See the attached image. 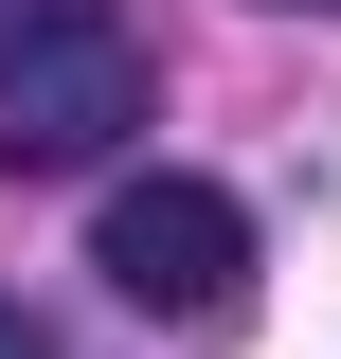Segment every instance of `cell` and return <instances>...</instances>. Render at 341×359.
Wrapping results in <instances>:
<instances>
[{
  "mask_svg": "<svg viewBox=\"0 0 341 359\" xmlns=\"http://www.w3.org/2000/svg\"><path fill=\"white\" fill-rule=\"evenodd\" d=\"M126 126H144V36L108 18V0L0 36V180H90Z\"/></svg>",
  "mask_w": 341,
  "mask_h": 359,
  "instance_id": "obj_2",
  "label": "cell"
},
{
  "mask_svg": "<svg viewBox=\"0 0 341 359\" xmlns=\"http://www.w3.org/2000/svg\"><path fill=\"white\" fill-rule=\"evenodd\" d=\"M0 359H54V323H36V306H0Z\"/></svg>",
  "mask_w": 341,
  "mask_h": 359,
  "instance_id": "obj_3",
  "label": "cell"
},
{
  "mask_svg": "<svg viewBox=\"0 0 341 359\" xmlns=\"http://www.w3.org/2000/svg\"><path fill=\"white\" fill-rule=\"evenodd\" d=\"M90 269H108V306H144V323H234L252 306V216L215 198L198 162H144V180H108V216H90Z\"/></svg>",
  "mask_w": 341,
  "mask_h": 359,
  "instance_id": "obj_1",
  "label": "cell"
},
{
  "mask_svg": "<svg viewBox=\"0 0 341 359\" xmlns=\"http://www.w3.org/2000/svg\"><path fill=\"white\" fill-rule=\"evenodd\" d=\"M36 18H72V0H0V36H36Z\"/></svg>",
  "mask_w": 341,
  "mask_h": 359,
  "instance_id": "obj_4",
  "label": "cell"
},
{
  "mask_svg": "<svg viewBox=\"0 0 341 359\" xmlns=\"http://www.w3.org/2000/svg\"><path fill=\"white\" fill-rule=\"evenodd\" d=\"M305 18H341V0H305Z\"/></svg>",
  "mask_w": 341,
  "mask_h": 359,
  "instance_id": "obj_5",
  "label": "cell"
}]
</instances>
